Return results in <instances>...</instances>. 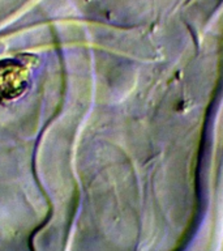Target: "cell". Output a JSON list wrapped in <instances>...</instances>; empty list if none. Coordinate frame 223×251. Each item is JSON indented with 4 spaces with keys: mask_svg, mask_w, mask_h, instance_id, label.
I'll use <instances>...</instances> for the list:
<instances>
[{
    "mask_svg": "<svg viewBox=\"0 0 223 251\" xmlns=\"http://www.w3.org/2000/svg\"><path fill=\"white\" fill-rule=\"evenodd\" d=\"M37 62L34 55L29 54L0 60V103L15 101L26 92Z\"/></svg>",
    "mask_w": 223,
    "mask_h": 251,
    "instance_id": "obj_1",
    "label": "cell"
}]
</instances>
